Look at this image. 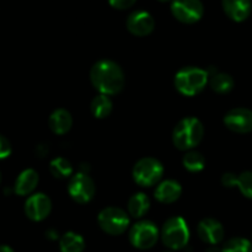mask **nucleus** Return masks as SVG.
<instances>
[{"mask_svg":"<svg viewBox=\"0 0 252 252\" xmlns=\"http://www.w3.org/2000/svg\"><path fill=\"white\" fill-rule=\"evenodd\" d=\"M223 252H252V243L248 239L233 238L223 246Z\"/></svg>","mask_w":252,"mask_h":252,"instance_id":"nucleus-24","label":"nucleus"},{"mask_svg":"<svg viewBox=\"0 0 252 252\" xmlns=\"http://www.w3.org/2000/svg\"><path fill=\"white\" fill-rule=\"evenodd\" d=\"M0 182H1V174H0Z\"/></svg>","mask_w":252,"mask_h":252,"instance_id":"nucleus-33","label":"nucleus"},{"mask_svg":"<svg viewBox=\"0 0 252 252\" xmlns=\"http://www.w3.org/2000/svg\"><path fill=\"white\" fill-rule=\"evenodd\" d=\"M241 193L246 198L252 199V171H245L238 175V185Z\"/></svg>","mask_w":252,"mask_h":252,"instance_id":"nucleus-25","label":"nucleus"},{"mask_svg":"<svg viewBox=\"0 0 252 252\" xmlns=\"http://www.w3.org/2000/svg\"><path fill=\"white\" fill-rule=\"evenodd\" d=\"M221 185L224 187H228V189H231V187H235L238 185V175L233 174V172H226L221 176Z\"/></svg>","mask_w":252,"mask_h":252,"instance_id":"nucleus-28","label":"nucleus"},{"mask_svg":"<svg viewBox=\"0 0 252 252\" xmlns=\"http://www.w3.org/2000/svg\"><path fill=\"white\" fill-rule=\"evenodd\" d=\"M126 25H127V30L133 36L145 37L154 31L155 21L154 17L148 11L138 10L128 16Z\"/></svg>","mask_w":252,"mask_h":252,"instance_id":"nucleus-12","label":"nucleus"},{"mask_svg":"<svg viewBox=\"0 0 252 252\" xmlns=\"http://www.w3.org/2000/svg\"><path fill=\"white\" fill-rule=\"evenodd\" d=\"M48 126L49 129L54 133V134L63 135L70 130L71 126H73V117L71 113L65 108H57L51 113L48 118Z\"/></svg>","mask_w":252,"mask_h":252,"instance_id":"nucleus-17","label":"nucleus"},{"mask_svg":"<svg viewBox=\"0 0 252 252\" xmlns=\"http://www.w3.org/2000/svg\"><path fill=\"white\" fill-rule=\"evenodd\" d=\"M224 125L229 130L238 134L252 132V111L245 107H236L224 116Z\"/></svg>","mask_w":252,"mask_h":252,"instance_id":"nucleus-11","label":"nucleus"},{"mask_svg":"<svg viewBox=\"0 0 252 252\" xmlns=\"http://www.w3.org/2000/svg\"><path fill=\"white\" fill-rule=\"evenodd\" d=\"M52 201L47 194L33 193L25 202V214L32 221H42L51 214Z\"/></svg>","mask_w":252,"mask_h":252,"instance_id":"nucleus-10","label":"nucleus"},{"mask_svg":"<svg viewBox=\"0 0 252 252\" xmlns=\"http://www.w3.org/2000/svg\"><path fill=\"white\" fill-rule=\"evenodd\" d=\"M209 83L207 70L198 66H185L175 75V88L181 95L191 97L198 95Z\"/></svg>","mask_w":252,"mask_h":252,"instance_id":"nucleus-3","label":"nucleus"},{"mask_svg":"<svg viewBox=\"0 0 252 252\" xmlns=\"http://www.w3.org/2000/svg\"><path fill=\"white\" fill-rule=\"evenodd\" d=\"M128 214L135 219H140L149 212L150 199L143 192H137L128 201Z\"/></svg>","mask_w":252,"mask_h":252,"instance_id":"nucleus-18","label":"nucleus"},{"mask_svg":"<svg viewBox=\"0 0 252 252\" xmlns=\"http://www.w3.org/2000/svg\"><path fill=\"white\" fill-rule=\"evenodd\" d=\"M112 108L113 103L110 96L102 95V94H98L97 96H95L90 103L91 113L97 120L107 118L111 115V112H112Z\"/></svg>","mask_w":252,"mask_h":252,"instance_id":"nucleus-20","label":"nucleus"},{"mask_svg":"<svg viewBox=\"0 0 252 252\" xmlns=\"http://www.w3.org/2000/svg\"><path fill=\"white\" fill-rule=\"evenodd\" d=\"M61 252H83L85 250V240L83 236L74 231H68L59 239Z\"/></svg>","mask_w":252,"mask_h":252,"instance_id":"nucleus-21","label":"nucleus"},{"mask_svg":"<svg viewBox=\"0 0 252 252\" xmlns=\"http://www.w3.org/2000/svg\"><path fill=\"white\" fill-rule=\"evenodd\" d=\"M206 252H223V250L219 249L217 245H214V246H209V248L206 250Z\"/></svg>","mask_w":252,"mask_h":252,"instance_id":"nucleus-30","label":"nucleus"},{"mask_svg":"<svg viewBox=\"0 0 252 252\" xmlns=\"http://www.w3.org/2000/svg\"><path fill=\"white\" fill-rule=\"evenodd\" d=\"M224 12L230 20L235 22H243L251 15V0H221Z\"/></svg>","mask_w":252,"mask_h":252,"instance_id":"nucleus-14","label":"nucleus"},{"mask_svg":"<svg viewBox=\"0 0 252 252\" xmlns=\"http://www.w3.org/2000/svg\"><path fill=\"white\" fill-rule=\"evenodd\" d=\"M49 171L56 179H68L73 174V166L65 158H56L49 164Z\"/></svg>","mask_w":252,"mask_h":252,"instance_id":"nucleus-23","label":"nucleus"},{"mask_svg":"<svg viewBox=\"0 0 252 252\" xmlns=\"http://www.w3.org/2000/svg\"><path fill=\"white\" fill-rule=\"evenodd\" d=\"M160 231L152 220H139L132 225L128 238L138 250H149L158 243Z\"/></svg>","mask_w":252,"mask_h":252,"instance_id":"nucleus-7","label":"nucleus"},{"mask_svg":"<svg viewBox=\"0 0 252 252\" xmlns=\"http://www.w3.org/2000/svg\"><path fill=\"white\" fill-rule=\"evenodd\" d=\"M204 137L203 123L197 117H185L179 121L172 130V143L182 152L193 150Z\"/></svg>","mask_w":252,"mask_h":252,"instance_id":"nucleus-2","label":"nucleus"},{"mask_svg":"<svg viewBox=\"0 0 252 252\" xmlns=\"http://www.w3.org/2000/svg\"><path fill=\"white\" fill-rule=\"evenodd\" d=\"M171 12L177 21L182 24H196L204 14L201 0H172Z\"/></svg>","mask_w":252,"mask_h":252,"instance_id":"nucleus-9","label":"nucleus"},{"mask_svg":"<svg viewBox=\"0 0 252 252\" xmlns=\"http://www.w3.org/2000/svg\"><path fill=\"white\" fill-rule=\"evenodd\" d=\"M159 1H161V2H167V1H170V0H159Z\"/></svg>","mask_w":252,"mask_h":252,"instance_id":"nucleus-32","label":"nucleus"},{"mask_svg":"<svg viewBox=\"0 0 252 252\" xmlns=\"http://www.w3.org/2000/svg\"><path fill=\"white\" fill-rule=\"evenodd\" d=\"M90 80L94 88L102 95H117L125 86V73L116 62L100 59L90 70Z\"/></svg>","mask_w":252,"mask_h":252,"instance_id":"nucleus-1","label":"nucleus"},{"mask_svg":"<svg viewBox=\"0 0 252 252\" xmlns=\"http://www.w3.org/2000/svg\"><path fill=\"white\" fill-rule=\"evenodd\" d=\"M182 164H184L185 169L189 170V172H199L206 166V159L202 155V153L194 149L189 150L182 159Z\"/></svg>","mask_w":252,"mask_h":252,"instance_id":"nucleus-22","label":"nucleus"},{"mask_svg":"<svg viewBox=\"0 0 252 252\" xmlns=\"http://www.w3.org/2000/svg\"><path fill=\"white\" fill-rule=\"evenodd\" d=\"M38 181L39 176L36 170L25 169L15 180L14 192L17 196H29L36 189Z\"/></svg>","mask_w":252,"mask_h":252,"instance_id":"nucleus-16","label":"nucleus"},{"mask_svg":"<svg viewBox=\"0 0 252 252\" xmlns=\"http://www.w3.org/2000/svg\"><path fill=\"white\" fill-rule=\"evenodd\" d=\"M12 152L11 143L9 142L7 138H5L4 135L0 134V160L6 159L7 157H10Z\"/></svg>","mask_w":252,"mask_h":252,"instance_id":"nucleus-26","label":"nucleus"},{"mask_svg":"<svg viewBox=\"0 0 252 252\" xmlns=\"http://www.w3.org/2000/svg\"><path fill=\"white\" fill-rule=\"evenodd\" d=\"M47 238L51 239V240H57L58 239V234L53 230H48L47 231Z\"/></svg>","mask_w":252,"mask_h":252,"instance_id":"nucleus-29","label":"nucleus"},{"mask_svg":"<svg viewBox=\"0 0 252 252\" xmlns=\"http://www.w3.org/2000/svg\"><path fill=\"white\" fill-rule=\"evenodd\" d=\"M137 0H108L110 5L117 10H127L135 4Z\"/></svg>","mask_w":252,"mask_h":252,"instance_id":"nucleus-27","label":"nucleus"},{"mask_svg":"<svg viewBox=\"0 0 252 252\" xmlns=\"http://www.w3.org/2000/svg\"><path fill=\"white\" fill-rule=\"evenodd\" d=\"M182 194V187L180 182L176 180H165L158 184L157 189H155L154 196L160 203L170 204L176 202L177 199L181 197Z\"/></svg>","mask_w":252,"mask_h":252,"instance_id":"nucleus-15","label":"nucleus"},{"mask_svg":"<svg viewBox=\"0 0 252 252\" xmlns=\"http://www.w3.org/2000/svg\"><path fill=\"white\" fill-rule=\"evenodd\" d=\"M165 252H174V251H165Z\"/></svg>","mask_w":252,"mask_h":252,"instance_id":"nucleus-34","label":"nucleus"},{"mask_svg":"<svg viewBox=\"0 0 252 252\" xmlns=\"http://www.w3.org/2000/svg\"><path fill=\"white\" fill-rule=\"evenodd\" d=\"M133 180L142 187H152L159 184L164 176V166L155 158H142L135 162L132 170Z\"/></svg>","mask_w":252,"mask_h":252,"instance_id":"nucleus-5","label":"nucleus"},{"mask_svg":"<svg viewBox=\"0 0 252 252\" xmlns=\"http://www.w3.org/2000/svg\"><path fill=\"white\" fill-rule=\"evenodd\" d=\"M209 85H211L212 90L216 91L217 94H229L235 86V81H234L233 76L228 73H213L209 75Z\"/></svg>","mask_w":252,"mask_h":252,"instance_id":"nucleus-19","label":"nucleus"},{"mask_svg":"<svg viewBox=\"0 0 252 252\" xmlns=\"http://www.w3.org/2000/svg\"><path fill=\"white\" fill-rule=\"evenodd\" d=\"M162 244L171 251L182 250L189 240V229L186 220L181 217H171L162 225L160 231Z\"/></svg>","mask_w":252,"mask_h":252,"instance_id":"nucleus-4","label":"nucleus"},{"mask_svg":"<svg viewBox=\"0 0 252 252\" xmlns=\"http://www.w3.org/2000/svg\"><path fill=\"white\" fill-rule=\"evenodd\" d=\"M0 252H15L9 245H0Z\"/></svg>","mask_w":252,"mask_h":252,"instance_id":"nucleus-31","label":"nucleus"},{"mask_svg":"<svg viewBox=\"0 0 252 252\" xmlns=\"http://www.w3.org/2000/svg\"><path fill=\"white\" fill-rule=\"evenodd\" d=\"M97 223L102 231L112 236L121 235L129 226V216L118 207H106L98 213Z\"/></svg>","mask_w":252,"mask_h":252,"instance_id":"nucleus-6","label":"nucleus"},{"mask_svg":"<svg viewBox=\"0 0 252 252\" xmlns=\"http://www.w3.org/2000/svg\"><path fill=\"white\" fill-rule=\"evenodd\" d=\"M95 182L89 176V174L79 171L69 180L68 193L76 203H89L95 196Z\"/></svg>","mask_w":252,"mask_h":252,"instance_id":"nucleus-8","label":"nucleus"},{"mask_svg":"<svg viewBox=\"0 0 252 252\" xmlns=\"http://www.w3.org/2000/svg\"><path fill=\"white\" fill-rule=\"evenodd\" d=\"M197 234L203 243L214 246L224 239V228L219 220L214 218H204L197 226Z\"/></svg>","mask_w":252,"mask_h":252,"instance_id":"nucleus-13","label":"nucleus"}]
</instances>
